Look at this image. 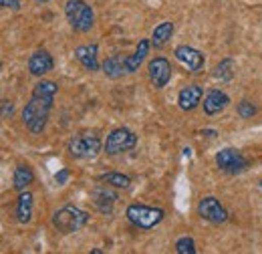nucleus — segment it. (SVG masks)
Instances as JSON below:
<instances>
[{
	"mask_svg": "<svg viewBox=\"0 0 262 254\" xmlns=\"http://www.w3.org/2000/svg\"><path fill=\"white\" fill-rule=\"evenodd\" d=\"M57 91H59L57 83L49 81V79H40L34 85L33 95L29 99V103L25 105V109H23V123L34 135H40L47 129L49 115L53 111V103H55Z\"/></svg>",
	"mask_w": 262,
	"mask_h": 254,
	"instance_id": "1",
	"label": "nucleus"
},
{
	"mask_svg": "<svg viewBox=\"0 0 262 254\" xmlns=\"http://www.w3.org/2000/svg\"><path fill=\"white\" fill-rule=\"evenodd\" d=\"M89 214L77 206H63L61 210H57L53 214V226L55 230H59L61 234H73V232H79L83 230L87 224H89Z\"/></svg>",
	"mask_w": 262,
	"mask_h": 254,
	"instance_id": "2",
	"label": "nucleus"
},
{
	"mask_svg": "<svg viewBox=\"0 0 262 254\" xmlns=\"http://www.w3.org/2000/svg\"><path fill=\"white\" fill-rule=\"evenodd\" d=\"M65 16L71 29L77 32H89L95 25V12L85 0H67Z\"/></svg>",
	"mask_w": 262,
	"mask_h": 254,
	"instance_id": "3",
	"label": "nucleus"
},
{
	"mask_svg": "<svg viewBox=\"0 0 262 254\" xmlns=\"http://www.w3.org/2000/svg\"><path fill=\"white\" fill-rule=\"evenodd\" d=\"M125 216L135 228L139 230H151L158 224L164 222L165 212L156 206H143V204H131L125 210Z\"/></svg>",
	"mask_w": 262,
	"mask_h": 254,
	"instance_id": "4",
	"label": "nucleus"
},
{
	"mask_svg": "<svg viewBox=\"0 0 262 254\" xmlns=\"http://www.w3.org/2000/svg\"><path fill=\"white\" fill-rule=\"evenodd\" d=\"M67 152H69L71 158L75 159H91L101 152V139H99L95 133L75 135V137L69 139Z\"/></svg>",
	"mask_w": 262,
	"mask_h": 254,
	"instance_id": "5",
	"label": "nucleus"
},
{
	"mask_svg": "<svg viewBox=\"0 0 262 254\" xmlns=\"http://www.w3.org/2000/svg\"><path fill=\"white\" fill-rule=\"evenodd\" d=\"M135 145H137V135L127 127H117L107 135L103 143V152L107 156H119V154L133 150Z\"/></svg>",
	"mask_w": 262,
	"mask_h": 254,
	"instance_id": "6",
	"label": "nucleus"
},
{
	"mask_svg": "<svg viewBox=\"0 0 262 254\" xmlns=\"http://www.w3.org/2000/svg\"><path fill=\"white\" fill-rule=\"evenodd\" d=\"M216 165L220 172L228 174V176H240L248 170V158L236 150V147H224L216 154Z\"/></svg>",
	"mask_w": 262,
	"mask_h": 254,
	"instance_id": "7",
	"label": "nucleus"
},
{
	"mask_svg": "<svg viewBox=\"0 0 262 254\" xmlns=\"http://www.w3.org/2000/svg\"><path fill=\"white\" fill-rule=\"evenodd\" d=\"M198 216L210 224H224L230 218L228 210L214 196H206L198 202Z\"/></svg>",
	"mask_w": 262,
	"mask_h": 254,
	"instance_id": "8",
	"label": "nucleus"
},
{
	"mask_svg": "<svg viewBox=\"0 0 262 254\" xmlns=\"http://www.w3.org/2000/svg\"><path fill=\"white\" fill-rule=\"evenodd\" d=\"M147 73H149V81L156 89H164L171 79V65L165 57H156L147 65Z\"/></svg>",
	"mask_w": 262,
	"mask_h": 254,
	"instance_id": "9",
	"label": "nucleus"
},
{
	"mask_svg": "<svg viewBox=\"0 0 262 254\" xmlns=\"http://www.w3.org/2000/svg\"><path fill=\"white\" fill-rule=\"evenodd\" d=\"M109 184H101L93 190V202H95V206H97V210L101 214H107V216L113 214V208H115V204L119 200V194Z\"/></svg>",
	"mask_w": 262,
	"mask_h": 254,
	"instance_id": "10",
	"label": "nucleus"
},
{
	"mask_svg": "<svg viewBox=\"0 0 262 254\" xmlns=\"http://www.w3.org/2000/svg\"><path fill=\"white\" fill-rule=\"evenodd\" d=\"M173 55H176V59H178L180 63L186 65L192 73H202V71H204L206 59H204V55H202L198 49H194V47L180 45V47L173 49Z\"/></svg>",
	"mask_w": 262,
	"mask_h": 254,
	"instance_id": "11",
	"label": "nucleus"
},
{
	"mask_svg": "<svg viewBox=\"0 0 262 254\" xmlns=\"http://www.w3.org/2000/svg\"><path fill=\"white\" fill-rule=\"evenodd\" d=\"M53 69H55V61H53L49 51L38 49V51H34L33 55H31V59H29V73L33 77H45Z\"/></svg>",
	"mask_w": 262,
	"mask_h": 254,
	"instance_id": "12",
	"label": "nucleus"
},
{
	"mask_svg": "<svg viewBox=\"0 0 262 254\" xmlns=\"http://www.w3.org/2000/svg\"><path fill=\"white\" fill-rule=\"evenodd\" d=\"M228 105H230V97L224 91H220V89H210L206 93V97H204V103H202L206 115H218Z\"/></svg>",
	"mask_w": 262,
	"mask_h": 254,
	"instance_id": "13",
	"label": "nucleus"
},
{
	"mask_svg": "<svg viewBox=\"0 0 262 254\" xmlns=\"http://www.w3.org/2000/svg\"><path fill=\"white\" fill-rule=\"evenodd\" d=\"M75 57H77L79 63L83 65V69L89 71V73H95V71L101 69L97 45H81V47H77L75 49Z\"/></svg>",
	"mask_w": 262,
	"mask_h": 254,
	"instance_id": "14",
	"label": "nucleus"
},
{
	"mask_svg": "<svg viewBox=\"0 0 262 254\" xmlns=\"http://www.w3.org/2000/svg\"><path fill=\"white\" fill-rule=\"evenodd\" d=\"M202 97H204V89L200 85H186L178 95V105L182 111H194L202 103Z\"/></svg>",
	"mask_w": 262,
	"mask_h": 254,
	"instance_id": "15",
	"label": "nucleus"
},
{
	"mask_svg": "<svg viewBox=\"0 0 262 254\" xmlns=\"http://www.w3.org/2000/svg\"><path fill=\"white\" fill-rule=\"evenodd\" d=\"M33 204H34V198L31 192L23 190L18 192V198H16V220L20 224H29L33 220Z\"/></svg>",
	"mask_w": 262,
	"mask_h": 254,
	"instance_id": "16",
	"label": "nucleus"
},
{
	"mask_svg": "<svg viewBox=\"0 0 262 254\" xmlns=\"http://www.w3.org/2000/svg\"><path fill=\"white\" fill-rule=\"evenodd\" d=\"M149 49H151V40L141 38L139 45H137V49H135V53L129 55V57H125V71H127V73L139 71L141 63H143V61L147 59V55H149Z\"/></svg>",
	"mask_w": 262,
	"mask_h": 254,
	"instance_id": "17",
	"label": "nucleus"
},
{
	"mask_svg": "<svg viewBox=\"0 0 262 254\" xmlns=\"http://www.w3.org/2000/svg\"><path fill=\"white\" fill-rule=\"evenodd\" d=\"M33 182H34L33 167H29V165H25V163H20V165L14 167V174H12V188H14V190L16 192L27 190Z\"/></svg>",
	"mask_w": 262,
	"mask_h": 254,
	"instance_id": "18",
	"label": "nucleus"
},
{
	"mask_svg": "<svg viewBox=\"0 0 262 254\" xmlns=\"http://www.w3.org/2000/svg\"><path fill=\"white\" fill-rule=\"evenodd\" d=\"M173 31H176V27H173L171 20L160 23V25L154 29V32H151V47H154V49H162L164 45H167V40L173 36Z\"/></svg>",
	"mask_w": 262,
	"mask_h": 254,
	"instance_id": "19",
	"label": "nucleus"
},
{
	"mask_svg": "<svg viewBox=\"0 0 262 254\" xmlns=\"http://www.w3.org/2000/svg\"><path fill=\"white\" fill-rule=\"evenodd\" d=\"M101 69H103L107 79H119V77H123V73H127L125 71V59L119 57V55L109 57L105 63L101 65Z\"/></svg>",
	"mask_w": 262,
	"mask_h": 254,
	"instance_id": "20",
	"label": "nucleus"
},
{
	"mask_svg": "<svg viewBox=\"0 0 262 254\" xmlns=\"http://www.w3.org/2000/svg\"><path fill=\"white\" fill-rule=\"evenodd\" d=\"M99 180L105 182V184H109V186H113V188H117V190H127L131 186L129 176L119 174V172H107V174L99 176Z\"/></svg>",
	"mask_w": 262,
	"mask_h": 254,
	"instance_id": "21",
	"label": "nucleus"
},
{
	"mask_svg": "<svg viewBox=\"0 0 262 254\" xmlns=\"http://www.w3.org/2000/svg\"><path fill=\"white\" fill-rule=\"evenodd\" d=\"M216 77L220 81H232L234 79V61L230 57L222 59L220 63L216 65Z\"/></svg>",
	"mask_w": 262,
	"mask_h": 254,
	"instance_id": "22",
	"label": "nucleus"
},
{
	"mask_svg": "<svg viewBox=\"0 0 262 254\" xmlns=\"http://www.w3.org/2000/svg\"><path fill=\"white\" fill-rule=\"evenodd\" d=\"M176 252L178 254H196L198 248H196L194 238H192V236H182V238H178V242H176Z\"/></svg>",
	"mask_w": 262,
	"mask_h": 254,
	"instance_id": "23",
	"label": "nucleus"
},
{
	"mask_svg": "<svg viewBox=\"0 0 262 254\" xmlns=\"http://www.w3.org/2000/svg\"><path fill=\"white\" fill-rule=\"evenodd\" d=\"M236 111H238V115H240L242 119H252L258 109H256V105H254L252 101H246V99H244V101H240V103L236 105Z\"/></svg>",
	"mask_w": 262,
	"mask_h": 254,
	"instance_id": "24",
	"label": "nucleus"
},
{
	"mask_svg": "<svg viewBox=\"0 0 262 254\" xmlns=\"http://www.w3.org/2000/svg\"><path fill=\"white\" fill-rule=\"evenodd\" d=\"M14 111V103L8 101V99H2V119H8Z\"/></svg>",
	"mask_w": 262,
	"mask_h": 254,
	"instance_id": "25",
	"label": "nucleus"
},
{
	"mask_svg": "<svg viewBox=\"0 0 262 254\" xmlns=\"http://www.w3.org/2000/svg\"><path fill=\"white\" fill-rule=\"evenodd\" d=\"M0 6L8 8V10H18L20 8V0H0Z\"/></svg>",
	"mask_w": 262,
	"mask_h": 254,
	"instance_id": "26",
	"label": "nucleus"
},
{
	"mask_svg": "<svg viewBox=\"0 0 262 254\" xmlns=\"http://www.w3.org/2000/svg\"><path fill=\"white\" fill-rule=\"evenodd\" d=\"M67 180H69V172H67V170H61L59 174H55V182H57L59 186H65Z\"/></svg>",
	"mask_w": 262,
	"mask_h": 254,
	"instance_id": "27",
	"label": "nucleus"
},
{
	"mask_svg": "<svg viewBox=\"0 0 262 254\" xmlns=\"http://www.w3.org/2000/svg\"><path fill=\"white\" fill-rule=\"evenodd\" d=\"M202 135H208V137H214V135H216V131H214V129H206V131H202Z\"/></svg>",
	"mask_w": 262,
	"mask_h": 254,
	"instance_id": "28",
	"label": "nucleus"
},
{
	"mask_svg": "<svg viewBox=\"0 0 262 254\" xmlns=\"http://www.w3.org/2000/svg\"><path fill=\"white\" fill-rule=\"evenodd\" d=\"M91 252H93V254H103V250H101V248H93Z\"/></svg>",
	"mask_w": 262,
	"mask_h": 254,
	"instance_id": "29",
	"label": "nucleus"
},
{
	"mask_svg": "<svg viewBox=\"0 0 262 254\" xmlns=\"http://www.w3.org/2000/svg\"><path fill=\"white\" fill-rule=\"evenodd\" d=\"M36 2H40V4H45V2H51V0H36Z\"/></svg>",
	"mask_w": 262,
	"mask_h": 254,
	"instance_id": "30",
	"label": "nucleus"
},
{
	"mask_svg": "<svg viewBox=\"0 0 262 254\" xmlns=\"http://www.w3.org/2000/svg\"><path fill=\"white\" fill-rule=\"evenodd\" d=\"M260 186H262V180H260Z\"/></svg>",
	"mask_w": 262,
	"mask_h": 254,
	"instance_id": "31",
	"label": "nucleus"
}]
</instances>
